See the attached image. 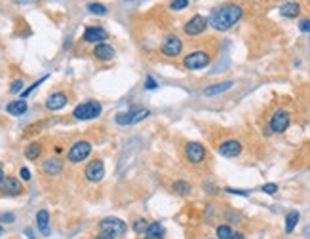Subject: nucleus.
<instances>
[{
	"label": "nucleus",
	"mask_w": 310,
	"mask_h": 239,
	"mask_svg": "<svg viewBox=\"0 0 310 239\" xmlns=\"http://www.w3.org/2000/svg\"><path fill=\"white\" fill-rule=\"evenodd\" d=\"M99 232H101V234H107V236H111V238L114 239L122 238V236L128 232V224L116 217L103 218V220L99 222Z\"/></svg>",
	"instance_id": "f03ea898"
},
{
	"label": "nucleus",
	"mask_w": 310,
	"mask_h": 239,
	"mask_svg": "<svg viewBox=\"0 0 310 239\" xmlns=\"http://www.w3.org/2000/svg\"><path fill=\"white\" fill-rule=\"evenodd\" d=\"M103 176H105V165H103V161H101V159L89 161L88 167H86V178L91 180V182H99Z\"/></svg>",
	"instance_id": "9b49d317"
},
{
	"label": "nucleus",
	"mask_w": 310,
	"mask_h": 239,
	"mask_svg": "<svg viewBox=\"0 0 310 239\" xmlns=\"http://www.w3.org/2000/svg\"><path fill=\"white\" fill-rule=\"evenodd\" d=\"M299 31L301 32H310V19H303L299 23Z\"/></svg>",
	"instance_id": "72a5a7b5"
},
{
	"label": "nucleus",
	"mask_w": 310,
	"mask_h": 239,
	"mask_svg": "<svg viewBox=\"0 0 310 239\" xmlns=\"http://www.w3.org/2000/svg\"><path fill=\"white\" fill-rule=\"evenodd\" d=\"M14 220H16V217L12 213H6V215L0 217V222H14Z\"/></svg>",
	"instance_id": "c9c22d12"
},
{
	"label": "nucleus",
	"mask_w": 310,
	"mask_h": 239,
	"mask_svg": "<svg viewBox=\"0 0 310 239\" xmlns=\"http://www.w3.org/2000/svg\"><path fill=\"white\" fill-rule=\"evenodd\" d=\"M101 103H97V101H88V103H82V105H78L76 109H74V118L76 120H93V118H97L99 114H101Z\"/></svg>",
	"instance_id": "7ed1b4c3"
},
{
	"label": "nucleus",
	"mask_w": 310,
	"mask_h": 239,
	"mask_svg": "<svg viewBox=\"0 0 310 239\" xmlns=\"http://www.w3.org/2000/svg\"><path fill=\"white\" fill-rule=\"evenodd\" d=\"M172 190L179 194V196H189L190 192H192V188H190V184L187 182V180H175L173 184H172Z\"/></svg>",
	"instance_id": "5701e85b"
},
{
	"label": "nucleus",
	"mask_w": 310,
	"mask_h": 239,
	"mask_svg": "<svg viewBox=\"0 0 310 239\" xmlns=\"http://www.w3.org/2000/svg\"><path fill=\"white\" fill-rule=\"evenodd\" d=\"M226 192H228V194H236V196H247V194H249L247 190H232V188H228Z\"/></svg>",
	"instance_id": "e433bc0d"
},
{
	"label": "nucleus",
	"mask_w": 310,
	"mask_h": 239,
	"mask_svg": "<svg viewBox=\"0 0 310 239\" xmlns=\"http://www.w3.org/2000/svg\"><path fill=\"white\" fill-rule=\"evenodd\" d=\"M185 156L190 163H202L206 159V148L200 143H189L185 146Z\"/></svg>",
	"instance_id": "9d476101"
},
{
	"label": "nucleus",
	"mask_w": 310,
	"mask_h": 239,
	"mask_svg": "<svg viewBox=\"0 0 310 239\" xmlns=\"http://www.w3.org/2000/svg\"><path fill=\"white\" fill-rule=\"evenodd\" d=\"M46 78H48V76H44V78H40V80H38V82H34V84H33V86L29 87V89H25V91H23V93H21L23 97H27V95H31V93H33V91H34V89H36V87L40 86V84H42V82H44Z\"/></svg>",
	"instance_id": "c85d7f7f"
},
{
	"label": "nucleus",
	"mask_w": 310,
	"mask_h": 239,
	"mask_svg": "<svg viewBox=\"0 0 310 239\" xmlns=\"http://www.w3.org/2000/svg\"><path fill=\"white\" fill-rule=\"evenodd\" d=\"M297 224H299V213H297V211H291L288 217H286V232L291 234Z\"/></svg>",
	"instance_id": "393cba45"
},
{
	"label": "nucleus",
	"mask_w": 310,
	"mask_h": 239,
	"mask_svg": "<svg viewBox=\"0 0 310 239\" xmlns=\"http://www.w3.org/2000/svg\"><path fill=\"white\" fill-rule=\"evenodd\" d=\"M2 234H4V228H2V226H0V236H2Z\"/></svg>",
	"instance_id": "a19ab883"
},
{
	"label": "nucleus",
	"mask_w": 310,
	"mask_h": 239,
	"mask_svg": "<svg viewBox=\"0 0 310 239\" xmlns=\"http://www.w3.org/2000/svg\"><path fill=\"white\" fill-rule=\"evenodd\" d=\"M160 49H162V53H164L166 57H177V55H181V51H183V40L179 38L177 34H170V36L164 38Z\"/></svg>",
	"instance_id": "0eeeda50"
},
{
	"label": "nucleus",
	"mask_w": 310,
	"mask_h": 239,
	"mask_svg": "<svg viewBox=\"0 0 310 239\" xmlns=\"http://www.w3.org/2000/svg\"><path fill=\"white\" fill-rule=\"evenodd\" d=\"M36 226H38V230H40V234L42 236H50V215H48V211L42 209V211H38V215H36Z\"/></svg>",
	"instance_id": "a211bd4d"
},
{
	"label": "nucleus",
	"mask_w": 310,
	"mask_h": 239,
	"mask_svg": "<svg viewBox=\"0 0 310 239\" xmlns=\"http://www.w3.org/2000/svg\"><path fill=\"white\" fill-rule=\"evenodd\" d=\"M219 154H221L223 158H236V156L242 154V143H238V141H234V139L224 141V143H221V146H219Z\"/></svg>",
	"instance_id": "f8f14e48"
},
{
	"label": "nucleus",
	"mask_w": 310,
	"mask_h": 239,
	"mask_svg": "<svg viewBox=\"0 0 310 239\" xmlns=\"http://www.w3.org/2000/svg\"><path fill=\"white\" fill-rule=\"evenodd\" d=\"M40 154H42V144L40 143H31L25 148V158L27 159H36V158H40Z\"/></svg>",
	"instance_id": "b1692460"
},
{
	"label": "nucleus",
	"mask_w": 310,
	"mask_h": 239,
	"mask_svg": "<svg viewBox=\"0 0 310 239\" xmlns=\"http://www.w3.org/2000/svg\"><path fill=\"white\" fill-rule=\"evenodd\" d=\"M162 238H164V226L160 222L149 224V228L145 232V239H162Z\"/></svg>",
	"instance_id": "412c9836"
},
{
	"label": "nucleus",
	"mask_w": 310,
	"mask_h": 239,
	"mask_svg": "<svg viewBox=\"0 0 310 239\" xmlns=\"http://www.w3.org/2000/svg\"><path fill=\"white\" fill-rule=\"evenodd\" d=\"M4 178H6V176H4V171H2V169H0V184H2V182H4Z\"/></svg>",
	"instance_id": "ea45409f"
},
{
	"label": "nucleus",
	"mask_w": 310,
	"mask_h": 239,
	"mask_svg": "<svg viewBox=\"0 0 310 239\" xmlns=\"http://www.w3.org/2000/svg\"><path fill=\"white\" fill-rule=\"evenodd\" d=\"M206 27H207L206 17H202V16H194L192 19H189V21L185 23L183 31H185V34H187V36H198V34H202V32L206 31Z\"/></svg>",
	"instance_id": "1a4fd4ad"
},
{
	"label": "nucleus",
	"mask_w": 310,
	"mask_h": 239,
	"mask_svg": "<svg viewBox=\"0 0 310 239\" xmlns=\"http://www.w3.org/2000/svg\"><path fill=\"white\" fill-rule=\"evenodd\" d=\"M261 190H263V192H265V194H270V196H272V194H276V192H278V186H276V184H272V182H270V184H265V186H263V188H261Z\"/></svg>",
	"instance_id": "2f4dec72"
},
{
	"label": "nucleus",
	"mask_w": 310,
	"mask_h": 239,
	"mask_svg": "<svg viewBox=\"0 0 310 239\" xmlns=\"http://www.w3.org/2000/svg\"><path fill=\"white\" fill-rule=\"evenodd\" d=\"M19 175H21L23 180H31V171H29L27 167H21V171H19Z\"/></svg>",
	"instance_id": "f704fd0d"
},
{
	"label": "nucleus",
	"mask_w": 310,
	"mask_h": 239,
	"mask_svg": "<svg viewBox=\"0 0 310 239\" xmlns=\"http://www.w3.org/2000/svg\"><path fill=\"white\" fill-rule=\"evenodd\" d=\"M2 192L8 194V196H19L23 192V184L19 178H14V176H6L4 182H2Z\"/></svg>",
	"instance_id": "ddd939ff"
},
{
	"label": "nucleus",
	"mask_w": 310,
	"mask_h": 239,
	"mask_svg": "<svg viewBox=\"0 0 310 239\" xmlns=\"http://www.w3.org/2000/svg\"><path fill=\"white\" fill-rule=\"evenodd\" d=\"M6 112L12 114V116H21V114L27 112V103L25 101H14V103H10L6 107Z\"/></svg>",
	"instance_id": "4be33fe9"
},
{
	"label": "nucleus",
	"mask_w": 310,
	"mask_h": 239,
	"mask_svg": "<svg viewBox=\"0 0 310 239\" xmlns=\"http://www.w3.org/2000/svg\"><path fill=\"white\" fill-rule=\"evenodd\" d=\"M10 91L12 93H23V80H16L10 87Z\"/></svg>",
	"instance_id": "7c9ffc66"
},
{
	"label": "nucleus",
	"mask_w": 310,
	"mask_h": 239,
	"mask_svg": "<svg viewBox=\"0 0 310 239\" xmlns=\"http://www.w3.org/2000/svg\"><path fill=\"white\" fill-rule=\"evenodd\" d=\"M232 86H234V82H221V84H215V86L206 87V89H204V95H207V97H211V95H219V93L228 91Z\"/></svg>",
	"instance_id": "aec40b11"
},
{
	"label": "nucleus",
	"mask_w": 310,
	"mask_h": 239,
	"mask_svg": "<svg viewBox=\"0 0 310 239\" xmlns=\"http://www.w3.org/2000/svg\"><path fill=\"white\" fill-rule=\"evenodd\" d=\"M280 14H282L284 17H289V19L299 17V14H301V6H299L297 2H286V4L280 8Z\"/></svg>",
	"instance_id": "6ab92c4d"
},
{
	"label": "nucleus",
	"mask_w": 310,
	"mask_h": 239,
	"mask_svg": "<svg viewBox=\"0 0 310 239\" xmlns=\"http://www.w3.org/2000/svg\"><path fill=\"white\" fill-rule=\"evenodd\" d=\"M289 122H291V118H289L288 110H278L270 118V129H272V133H284L289 127Z\"/></svg>",
	"instance_id": "6e6552de"
},
{
	"label": "nucleus",
	"mask_w": 310,
	"mask_h": 239,
	"mask_svg": "<svg viewBox=\"0 0 310 239\" xmlns=\"http://www.w3.org/2000/svg\"><path fill=\"white\" fill-rule=\"evenodd\" d=\"M93 239H114V238H111V236H107V234H99V236H95Z\"/></svg>",
	"instance_id": "4c0bfd02"
},
{
	"label": "nucleus",
	"mask_w": 310,
	"mask_h": 239,
	"mask_svg": "<svg viewBox=\"0 0 310 239\" xmlns=\"http://www.w3.org/2000/svg\"><path fill=\"white\" fill-rule=\"evenodd\" d=\"M244 10L238 4H226L223 8H217L211 12L209 16V25L217 31H228L230 27H234L236 23L242 19Z\"/></svg>",
	"instance_id": "f257e3e1"
},
{
	"label": "nucleus",
	"mask_w": 310,
	"mask_h": 239,
	"mask_svg": "<svg viewBox=\"0 0 310 239\" xmlns=\"http://www.w3.org/2000/svg\"><path fill=\"white\" fill-rule=\"evenodd\" d=\"M42 169H44L46 175H57L63 169V161L59 158H50L42 163Z\"/></svg>",
	"instance_id": "f3484780"
},
{
	"label": "nucleus",
	"mask_w": 310,
	"mask_h": 239,
	"mask_svg": "<svg viewBox=\"0 0 310 239\" xmlns=\"http://www.w3.org/2000/svg\"><path fill=\"white\" fill-rule=\"evenodd\" d=\"M149 110L147 109H133L130 112H122V114H116V124L120 126H132V124H139L143 122L145 118H149Z\"/></svg>",
	"instance_id": "39448f33"
},
{
	"label": "nucleus",
	"mask_w": 310,
	"mask_h": 239,
	"mask_svg": "<svg viewBox=\"0 0 310 239\" xmlns=\"http://www.w3.org/2000/svg\"><path fill=\"white\" fill-rule=\"evenodd\" d=\"M67 105V95L65 93H52L46 99V109L48 110H61Z\"/></svg>",
	"instance_id": "2eb2a0df"
},
{
	"label": "nucleus",
	"mask_w": 310,
	"mask_h": 239,
	"mask_svg": "<svg viewBox=\"0 0 310 239\" xmlns=\"http://www.w3.org/2000/svg\"><path fill=\"white\" fill-rule=\"evenodd\" d=\"M88 10L91 14H95V16H105V14H107V8H105L103 4H95V2L88 4Z\"/></svg>",
	"instance_id": "cd10ccee"
},
{
	"label": "nucleus",
	"mask_w": 310,
	"mask_h": 239,
	"mask_svg": "<svg viewBox=\"0 0 310 239\" xmlns=\"http://www.w3.org/2000/svg\"><path fill=\"white\" fill-rule=\"evenodd\" d=\"M209 61H211L209 53H206V51H192V53H189L183 59V65L189 70H200V68H206V66L209 65Z\"/></svg>",
	"instance_id": "20e7f679"
},
{
	"label": "nucleus",
	"mask_w": 310,
	"mask_h": 239,
	"mask_svg": "<svg viewBox=\"0 0 310 239\" xmlns=\"http://www.w3.org/2000/svg\"><path fill=\"white\" fill-rule=\"evenodd\" d=\"M89 154H91V144L86 143V141H78V143H74V144L70 146L67 158H69L70 163H80V161H84V159L88 158Z\"/></svg>",
	"instance_id": "423d86ee"
},
{
	"label": "nucleus",
	"mask_w": 310,
	"mask_h": 239,
	"mask_svg": "<svg viewBox=\"0 0 310 239\" xmlns=\"http://www.w3.org/2000/svg\"><path fill=\"white\" fill-rule=\"evenodd\" d=\"M232 239H244V234H234Z\"/></svg>",
	"instance_id": "58836bf2"
},
{
	"label": "nucleus",
	"mask_w": 310,
	"mask_h": 239,
	"mask_svg": "<svg viewBox=\"0 0 310 239\" xmlns=\"http://www.w3.org/2000/svg\"><path fill=\"white\" fill-rule=\"evenodd\" d=\"M84 40L91 44H103L107 40V32L101 27H88L86 32H84Z\"/></svg>",
	"instance_id": "4468645a"
},
{
	"label": "nucleus",
	"mask_w": 310,
	"mask_h": 239,
	"mask_svg": "<svg viewBox=\"0 0 310 239\" xmlns=\"http://www.w3.org/2000/svg\"><path fill=\"white\" fill-rule=\"evenodd\" d=\"M232 236H234V232H232V228L228 224L217 226V239H232Z\"/></svg>",
	"instance_id": "a878e982"
},
{
	"label": "nucleus",
	"mask_w": 310,
	"mask_h": 239,
	"mask_svg": "<svg viewBox=\"0 0 310 239\" xmlns=\"http://www.w3.org/2000/svg\"><path fill=\"white\" fill-rule=\"evenodd\" d=\"M145 87H147V89H151V91L158 87V84H156V80L153 78V76H147V80H145Z\"/></svg>",
	"instance_id": "473e14b6"
},
{
	"label": "nucleus",
	"mask_w": 310,
	"mask_h": 239,
	"mask_svg": "<svg viewBox=\"0 0 310 239\" xmlns=\"http://www.w3.org/2000/svg\"><path fill=\"white\" fill-rule=\"evenodd\" d=\"M93 55L99 61H111V59H114V49L109 44H97L95 49H93Z\"/></svg>",
	"instance_id": "dca6fc26"
},
{
	"label": "nucleus",
	"mask_w": 310,
	"mask_h": 239,
	"mask_svg": "<svg viewBox=\"0 0 310 239\" xmlns=\"http://www.w3.org/2000/svg\"><path fill=\"white\" fill-rule=\"evenodd\" d=\"M189 6V0H173L172 2V10H183Z\"/></svg>",
	"instance_id": "c756f323"
},
{
	"label": "nucleus",
	"mask_w": 310,
	"mask_h": 239,
	"mask_svg": "<svg viewBox=\"0 0 310 239\" xmlns=\"http://www.w3.org/2000/svg\"><path fill=\"white\" fill-rule=\"evenodd\" d=\"M147 228H149V222H147L145 218H139V220H135V224H133V232H135V234H145Z\"/></svg>",
	"instance_id": "bb28decb"
}]
</instances>
